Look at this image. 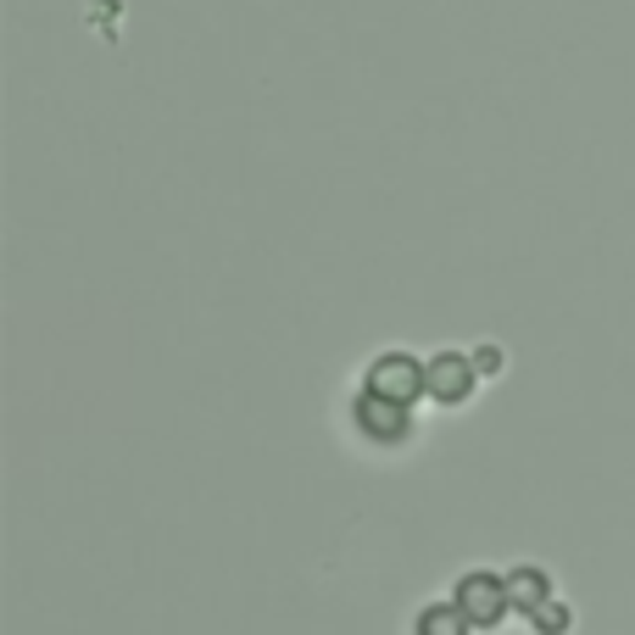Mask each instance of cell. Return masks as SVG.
Masks as SVG:
<instances>
[{
    "label": "cell",
    "instance_id": "obj_1",
    "mask_svg": "<svg viewBox=\"0 0 635 635\" xmlns=\"http://www.w3.org/2000/svg\"><path fill=\"white\" fill-rule=\"evenodd\" d=\"M463 607V618L474 624V629H485V624H502V613L513 607V596H507V574H491V569H474V574H463L458 580V596H451Z\"/></svg>",
    "mask_w": 635,
    "mask_h": 635
},
{
    "label": "cell",
    "instance_id": "obj_2",
    "mask_svg": "<svg viewBox=\"0 0 635 635\" xmlns=\"http://www.w3.org/2000/svg\"><path fill=\"white\" fill-rule=\"evenodd\" d=\"M369 391L374 396H385V402H413L418 391H424V362L418 357H407V351H385V357H374V369H369Z\"/></svg>",
    "mask_w": 635,
    "mask_h": 635
},
{
    "label": "cell",
    "instance_id": "obj_3",
    "mask_svg": "<svg viewBox=\"0 0 635 635\" xmlns=\"http://www.w3.org/2000/svg\"><path fill=\"white\" fill-rule=\"evenodd\" d=\"M424 391L440 396V402H463V396L474 391V362L458 357V351L429 357V362H424Z\"/></svg>",
    "mask_w": 635,
    "mask_h": 635
},
{
    "label": "cell",
    "instance_id": "obj_4",
    "mask_svg": "<svg viewBox=\"0 0 635 635\" xmlns=\"http://www.w3.org/2000/svg\"><path fill=\"white\" fill-rule=\"evenodd\" d=\"M351 413H357V424H362V429H369L374 440H402V435L413 429V418H407V407H402V402H385V396H374V391H362Z\"/></svg>",
    "mask_w": 635,
    "mask_h": 635
},
{
    "label": "cell",
    "instance_id": "obj_5",
    "mask_svg": "<svg viewBox=\"0 0 635 635\" xmlns=\"http://www.w3.org/2000/svg\"><path fill=\"white\" fill-rule=\"evenodd\" d=\"M507 596H513V607L540 613V607L552 602V580L540 574V569H513V574H507Z\"/></svg>",
    "mask_w": 635,
    "mask_h": 635
},
{
    "label": "cell",
    "instance_id": "obj_6",
    "mask_svg": "<svg viewBox=\"0 0 635 635\" xmlns=\"http://www.w3.org/2000/svg\"><path fill=\"white\" fill-rule=\"evenodd\" d=\"M474 624L463 618V607L458 602H429L424 613H418V635H469Z\"/></svg>",
    "mask_w": 635,
    "mask_h": 635
},
{
    "label": "cell",
    "instance_id": "obj_7",
    "mask_svg": "<svg viewBox=\"0 0 635 635\" xmlns=\"http://www.w3.org/2000/svg\"><path fill=\"white\" fill-rule=\"evenodd\" d=\"M529 624L547 629V635H563V629H569V607H563V602H547L540 613H529Z\"/></svg>",
    "mask_w": 635,
    "mask_h": 635
},
{
    "label": "cell",
    "instance_id": "obj_8",
    "mask_svg": "<svg viewBox=\"0 0 635 635\" xmlns=\"http://www.w3.org/2000/svg\"><path fill=\"white\" fill-rule=\"evenodd\" d=\"M496 369H502V351H496V346H485V351L474 357V374H496Z\"/></svg>",
    "mask_w": 635,
    "mask_h": 635
}]
</instances>
